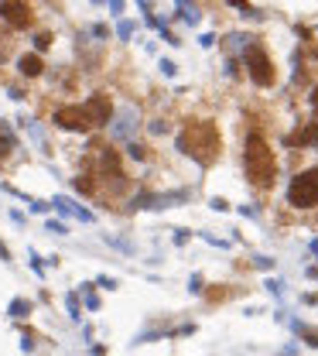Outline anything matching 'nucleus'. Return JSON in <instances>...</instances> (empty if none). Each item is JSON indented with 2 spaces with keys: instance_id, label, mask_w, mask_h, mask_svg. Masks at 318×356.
Segmentation results:
<instances>
[{
  "instance_id": "nucleus-1",
  "label": "nucleus",
  "mask_w": 318,
  "mask_h": 356,
  "mask_svg": "<svg viewBox=\"0 0 318 356\" xmlns=\"http://www.w3.org/2000/svg\"><path fill=\"white\" fill-rule=\"evenodd\" d=\"M219 130H216V124H209V120H195V124H188L181 134H178V151L181 154H188V158H195L199 164H212L216 158H219Z\"/></svg>"
},
{
  "instance_id": "nucleus-2",
  "label": "nucleus",
  "mask_w": 318,
  "mask_h": 356,
  "mask_svg": "<svg viewBox=\"0 0 318 356\" xmlns=\"http://www.w3.org/2000/svg\"><path fill=\"white\" fill-rule=\"evenodd\" d=\"M274 175H277V158H274L270 144L260 134H250L246 137V178L253 185L267 189V185H274Z\"/></svg>"
},
{
  "instance_id": "nucleus-3",
  "label": "nucleus",
  "mask_w": 318,
  "mask_h": 356,
  "mask_svg": "<svg viewBox=\"0 0 318 356\" xmlns=\"http://www.w3.org/2000/svg\"><path fill=\"white\" fill-rule=\"evenodd\" d=\"M288 206H294V209H312V206H318V164L308 168V171H301V175L288 185Z\"/></svg>"
},
{
  "instance_id": "nucleus-4",
  "label": "nucleus",
  "mask_w": 318,
  "mask_h": 356,
  "mask_svg": "<svg viewBox=\"0 0 318 356\" xmlns=\"http://www.w3.org/2000/svg\"><path fill=\"white\" fill-rule=\"evenodd\" d=\"M246 69H250V79L257 86H274V62L263 52V45H250L246 48Z\"/></svg>"
},
{
  "instance_id": "nucleus-5",
  "label": "nucleus",
  "mask_w": 318,
  "mask_h": 356,
  "mask_svg": "<svg viewBox=\"0 0 318 356\" xmlns=\"http://www.w3.org/2000/svg\"><path fill=\"white\" fill-rule=\"evenodd\" d=\"M137 124H141V117H137V106H130V103H123L116 113H113V120H110V137L113 141H130L134 134H137Z\"/></svg>"
},
{
  "instance_id": "nucleus-6",
  "label": "nucleus",
  "mask_w": 318,
  "mask_h": 356,
  "mask_svg": "<svg viewBox=\"0 0 318 356\" xmlns=\"http://www.w3.org/2000/svg\"><path fill=\"white\" fill-rule=\"evenodd\" d=\"M55 124L62 127V130H79L86 134L89 127H92V120H89V113H86V103H69V106H58L55 110Z\"/></svg>"
},
{
  "instance_id": "nucleus-7",
  "label": "nucleus",
  "mask_w": 318,
  "mask_h": 356,
  "mask_svg": "<svg viewBox=\"0 0 318 356\" xmlns=\"http://www.w3.org/2000/svg\"><path fill=\"white\" fill-rule=\"evenodd\" d=\"M0 17L10 28H28L31 24V3L28 0H0Z\"/></svg>"
},
{
  "instance_id": "nucleus-8",
  "label": "nucleus",
  "mask_w": 318,
  "mask_h": 356,
  "mask_svg": "<svg viewBox=\"0 0 318 356\" xmlns=\"http://www.w3.org/2000/svg\"><path fill=\"white\" fill-rule=\"evenodd\" d=\"M86 113L92 120V127H110V96H89L86 99Z\"/></svg>"
},
{
  "instance_id": "nucleus-9",
  "label": "nucleus",
  "mask_w": 318,
  "mask_h": 356,
  "mask_svg": "<svg viewBox=\"0 0 318 356\" xmlns=\"http://www.w3.org/2000/svg\"><path fill=\"white\" fill-rule=\"evenodd\" d=\"M52 206H55V213H62V216H76V219H82V223H96V213H89V209L76 206V202H72V199H65V195H55V199H52Z\"/></svg>"
},
{
  "instance_id": "nucleus-10",
  "label": "nucleus",
  "mask_w": 318,
  "mask_h": 356,
  "mask_svg": "<svg viewBox=\"0 0 318 356\" xmlns=\"http://www.w3.org/2000/svg\"><path fill=\"white\" fill-rule=\"evenodd\" d=\"M41 55H21L17 59V72L21 75H28V79H34V75H41Z\"/></svg>"
},
{
  "instance_id": "nucleus-11",
  "label": "nucleus",
  "mask_w": 318,
  "mask_h": 356,
  "mask_svg": "<svg viewBox=\"0 0 318 356\" xmlns=\"http://www.w3.org/2000/svg\"><path fill=\"white\" fill-rule=\"evenodd\" d=\"M7 315H10V319H24V315H31V301H28V298H14V301L7 305Z\"/></svg>"
},
{
  "instance_id": "nucleus-12",
  "label": "nucleus",
  "mask_w": 318,
  "mask_h": 356,
  "mask_svg": "<svg viewBox=\"0 0 318 356\" xmlns=\"http://www.w3.org/2000/svg\"><path fill=\"white\" fill-rule=\"evenodd\" d=\"M92 281H82L79 285V291H82V301H86V308H89V312H99V298H96V294H92Z\"/></svg>"
},
{
  "instance_id": "nucleus-13",
  "label": "nucleus",
  "mask_w": 318,
  "mask_h": 356,
  "mask_svg": "<svg viewBox=\"0 0 318 356\" xmlns=\"http://www.w3.org/2000/svg\"><path fill=\"white\" fill-rule=\"evenodd\" d=\"M65 305H69V315H72V319L79 322V319H82V308H79V291H72V294L65 298Z\"/></svg>"
},
{
  "instance_id": "nucleus-14",
  "label": "nucleus",
  "mask_w": 318,
  "mask_h": 356,
  "mask_svg": "<svg viewBox=\"0 0 318 356\" xmlns=\"http://www.w3.org/2000/svg\"><path fill=\"white\" fill-rule=\"evenodd\" d=\"M178 3H181V10H185V21L199 24V10H195V3H192V0H178Z\"/></svg>"
},
{
  "instance_id": "nucleus-15",
  "label": "nucleus",
  "mask_w": 318,
  "mask_h": 356,
  "mask_svg": "<svg viewBox=\"0 0 318 356\" xmlns=\"http://www.w3.org/2000/svg\"><path fill=\"white\" fill-rule=\"evenodd\" d=\"M127 154H130V158H134V161H144V158H147V147H141V144L127 141Z\"/></svg>"
},
{
  "instance_id": "nucleus-16",
  "label": "nucleus",
  "mask_w": 318,
  "mask_h": 356,
  "mask_svg": "<svg viewBox=\"0 0 318 356\" xmlns=\"http://www.w3.org/2000/svg\"><path fill=\"white\" fill-rule=\"evenodd\" d=\"M298 332L308 339V346H318V329H308V325H298Z\"/></svg>"
},
{
  "instance_id": "nucleus-17",
  "label": "nucleus",
  "mask_w": 318,
  "mask_h": 356,
  "mask_svg": "<svg viewBox=\"0 0 318 356\" xmlns=\"http://www.w3.org/2000/svg\"><path fill=\"white\" fill-rule=\"evenodd\" d=\"M116 34H120V38L127 41V38L134 34V21H120V24H116Z\"/></svg>"
},
{
  "instance_id": "nucleus-18",
  "label": "nucleus",
  "mask_w": 318,
  "mask_h": 356,
  "mask_svg": "<svg viewBox=\"0 0 318 356\" xmlns=\"http://www.w3.org/2000/svg\"><path fill=\"white\" fill-rule=\"evenodd\" d=\"M48 233H55V236H65L69 229H65V223H58V219H48Z\"/></svg>"
},
{
  "instance_id": "nucleus-19",
  "label": "nucleus",
  "mask_w": 318,
  "mask_h": 356,
  "mask_svg": "<svg viewBox=\"0 0 318 356\" xmlns=\"http://www.w3.org/2000/svg\"><path fill=\"white\" fill-rule=\"evenodd\" d=\"M31 267H34V274H38V278H45V264H41V257H38L34 250H31Z\"/></svg>"
},
{
  "instance_id": "nucleus-20",
  "label": "nucleus",
  "mask_w": 318,
  "mask_h": 356,
  "mask_svg": "<svg viewBox=\"0 0 318 356\" xmlns=\"http://www.w3.org/2000/svg\"><path fill=\"white\" fill-rule=\"evenodd\" d=\"M48 45H52V34H38V38H34V48H38V52H45Z\"/></svg>"
},
{
  "instance_id": "nucleus-21",
  "label": "nucleus",
  "mask_w": 318,
  "mask_h": 356,
  "mask_svg": "<svg viewBox=\"0 0 318 356\" xmlns=\"http://www.w3.org/2000/svg\"><path fill=\"white\" fill-rule=\"evenodd\" d=\"M106 7H110V14H113V17H120V14H123V0H106Z\"/></svg>"
},
{
  "instance_id": "nucleus-22",
  "label": "nucleus",
  "mask_w": 318,
  "mask_h": 356,
  "mask_svg": "<svg viewBox=\"0 0 318 356\" xmlns=\"http://www.w3.org/2000/svg\"><path fill=\"white\" fill-rule=\"evenodd\" d=\"M21 350H24V353H31V350H34V339H31V332H24V336H21Z\"/></svg>"
},
{
  "instance_id": "nucleus-23",
  "label": "nucleus",
  "mask_w": 318,
  "mask_h": 356,
  "mask_svg": "<svg viewBox=\"0 0 318 356\" xmlns=\"http://www.w3.org/2000/svg\"><path fill=\"white\" fill-rule=\"evenodd\" d=\"M161 72H164V75H174L178 65H174V62H168V59H161Z\"/></svg>"
},
{
  "instance_id": "nucleus-24",
  "label": "nucleus",
  "mask_w": 318,
  "mask_h": 356,
  "mask_svg": "<svg viewBox=\"0 0 318 356\" xmlns=\"http://www.w3.org/2000/svg\"><path fill=\"white\" fill-rule=\"evenodd\" d=\"M96 285H99V288H106V291H113V288H116V281H113V278H106V274H103V278H96Z\"/></svg>"
},
{
  "instance_id": "nucleus-25",
  "label": "nucleus",
  "mask_w": 318,
  "mask_h": 356,
  "mask_svg": "<svg viewBox=\"0 0 318 356\" xmlns=\"http://www.w3.org/2000/svg\"><path fill=\"white\" fill-rule=\"evenodd\" d=\"M0 260H3V264H10V260H14V257H10V247H7L3 240H0Z\"/></svg>"
},
{
  "instance_id": "nucleus-26",
  "label": "nucleus",
  "mask_w": 318,
  "mask_h": 356,
  "mask_svg": "<svg viewBox=\"0 0 318 356\" xmlns=\"http://www.w3.org/2000/svg\"><path fill=\"white\" fill-rule=\"evenodd\" d=\"M92 34H96V38H106V34H110V28H106V24H96V28H92Z\"/></svg>"
},
{
  "instance_id": "nucleus-27",
  "label": "nucleus",
  "mask_w": 318,
  "mask_h": 356,
  "mask_svg": "<svg viewBox=\"0 0 318 356\" xmlns=\"http://www.w3.org/2000/svg\"><path fill=\"white\" fill-rule=\"evenodd\" d=\"M226 3H233V7H239V10H250V3H246V0H226Z\"/></svg>"
},
{
  "instance_id": "nucleus-28",
  "label": "nucleus",
  "mask_w": 318,
  "mask_h": 356,
  "mask_svg": "<svg viewBox=\"0 0 318 356\" xmlns=\"http://www.w3.org/2000/svg\"><path fill=\"white\" fill-rule=\"evenodd\" d=\"M137 3H141V7H144V10H151V0H137Z\"/></svg>"
},
{
  "instance_id": "nucleus-29",
  "label": "nucleus",
  "mask_w": 318,
  "mask_h": 356,
  "mask_svg": "<svg viewBox=\"0 0 318 356\" xmlns=\"http://www.w3.org/2000/svg\"><path fill=\"white\" fill-rule=\"evenodd\" d=\"M92 3H106V0H92Z\"/></svg>"
}]
</instances>
